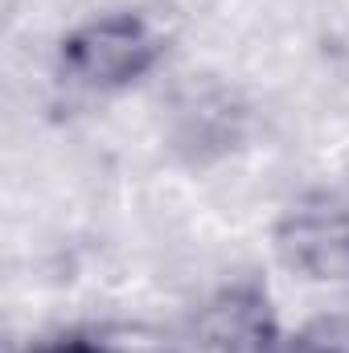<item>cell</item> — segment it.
<instances>
[{
	"label": "cell",
	"mask_w": 349,
	"mask_h": 353,
	"mask_svg": "<svg viewBox=\"0 0 349 353\" xmlns=\"http://www.w3.org/2000/svg\"><path fill=\"white\" fill-rule=\"evenodd\" d=\"M279 247L312 279H349V197L321 193L300 201L279 226Z\"/></svg>",
	"instance_id": "7a4b0ae2"
},
{
	"label": "cell",
	"mask_w": 349,
	"mask_h": 353,
	"mask_svg": "<svg viewBox=\"0 0 349 353\" xmlns=\"http://www.w3.org/2000/svg\"><path fill=\"white\" fill-rule=\"evenodd\" d=\"M271 345L267 308L255 292L214 296L189 333V353H263Z\"/></svg>",
	"instance_id": "3957f363"
},
{
	"label": "cell",
	"mask_w": 349,
	"mask_h": 353,
	"mask_svg": "<svg viewBox=\"0 0 349 353\" xmlns=\"http://www.w3.org/2000/svg\"><path fill=\"white\" fill-rule=\"evenodd\" d=\"M157 58V37L136 17L90 21L66 41V66L90 87H119L140 79Z\"/></svg>",
	"instance_id": "6da1fadb"
},
{
	"label": "cell",
	"mask_w": 349,
	"mask_h": 353,
	"mask_svg": "<svg viewBox=\"0 0 349 353\" xmlns=\"http://www.w3.org/2000/svg\"><path fill=\"white\" fill-rule=\"evenodd\" d=\"M33 353H103V350L90 345V341H54V345H41Z\"/></svg>",
	"instance_id": "277c9868"
}]
</instances>
